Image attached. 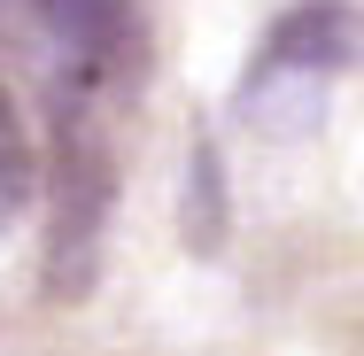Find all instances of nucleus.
Wrapping results in <instances>:
<instances>
[{"mask_svg":"<svg viewBox=\"0 0 364 356\" xmlns=\"http://www.w3.org/2000/svg\"><path fill=\"white\" fill-rule=\"evenodd\" d=\"M23 31H39L55 55H70V70L93 77L124 70L132 55V0H8Z\"/></svg>","mask_w":364,"mask_h":356,"instance_id":"1","label":"nucleus"},{"mask_svg":"<svg viewBox=\"0 0 364 356\" xmlns=\"http://www.w3.org/2000/svg\"><path fill=\"white\" fill-rule=\"evenodd\" d=\"M101 202H109V163L77 124H63V210H55V286L77 294L85 264H93V232H101Z\"/></svg>","mask_w":364,"mask_h":356,"instance_id":"2","label":"nucleus"},{"mask_svg":"<svg viewBox=\"0 0 364 356\" xmlns=\"http://www.w3.org/2000/svg\"><path fill=\"white\" fill-rule=\"evenodd\" d=\"M349 47H357V16L341 0H302L294 16L272 23L264 70H333V63H349Z\"/></svg>","mask_w":364,"mask_h":356,"instance_id":"3","label":"nucleus"}]
</instances>
